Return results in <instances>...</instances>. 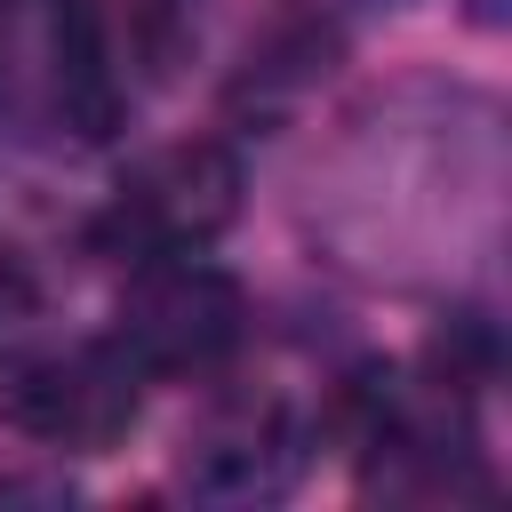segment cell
Returning <instances> with one entry per match:
<instances>
[{"mask_svg":"<svg viewBox=\"0 0 512 512\" xmlns=\"http://www.w3.org/2000/svg\"><path fill=\"white\" fill-rule=\"evenodd\" d=\"M144 384L160 376H216L240 344H248V296L224 264H208V248L192 256H144L120 280L112 328H104Z\"/></svg>","mask_w":512,"mask_h":512,"instance_id":"1","label":"cell"},{"mask_svg":"<svg viewBox=\"0 0 512 512\" xmlns=\"http://www.w3.org/2000/svg\"><path fill=\"white\" fill-rule=\"evenodd\" d=\"M240 192H248V168H240V152L224 136L160 144L112 184V200L96 216V248L120 256V264L216 248L232 232V216H240Z\"/></svg>","mask_w":512,"mask_h":512,"instance_id":"2","label":"cell"},{"mask_svg":"<svg viewBox=\"0 0 512 512\" xmlns=\"http://www.w3.org/2000/svg\"><path fill=\"white\" fill-rule=\"evenodd\" d=\"M0 408L24 440H40L56 456H104L136 432L144 376L112 336H88V344H56V352L0 368Z\"/></svg>","mask_w":512,"mask_h":512,"instance_id":"3","label":"cell"},{"mask_svg":"<svg viewBox=\"0 0 512 512\" xmlns=\"http://www.w3.org/2000/svg\"><path fill=\"white\" fill-rule=\"evenodd\" d=\"M304 456H312V432L280 392H224L184 432L176 480L208 504H272L296 488Z\"/></svg>","mask_w":512,"mask_h":512,"instance_id":"4","label":"cell"},{"mask_svg":"<svg viewBox=\"0 0 512 512\" xmlns=\"http://www.w3.org/2000/svg\"><path fill=\"white\" fill-rule=\"evenodd\" d=\"M0 320H8V304H0Z\"/></svg>","mask_w":512,"mask_h":512,"instance_id":"5","label":"cell"}]
</instances>
